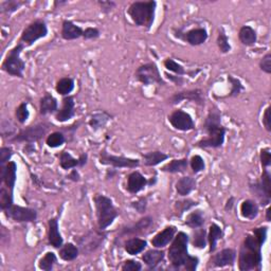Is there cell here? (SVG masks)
Returning <instances> with one entry per match:
<instances>
[{
  "label": "cell",
  "instance_id": "obj_1",
  "mask_svg": "<svg viewBox=\"0 0 271 271\" xmlns=\"http://www.w3.org/2000/svg\"><path fill=\"white\" fill-rule=\"evenodd\" d=\"M268 229L267 226L254 228L242 240L238 251V269L240 271H260L262 269V248L267 240Z\"/></svg>",
  "mask_w": 271,
  "mask_h": 271
},
{
  "label": "cell",
  "instance_id": "obj_2",
  "mask_svg": "<svg viewBox=\"0 0 271 271\" xmlns=\"http://www.w3.org/2000/svg\"><path fill=\"white\" fill-rule=\"evenodd\" d=\"M207 137L195 144L199 149H219L224 145L227 128L221 124V112L217 106H212L203 124Z\"/></svg>",
  "mask_w": 271,
  "mask_h": 271
},
{
  "label": "cell",
  "instance_id": "obj_3",
  "mask_svg": "<svg viewBox=\"0 0 271 271\" xmlns=\"http://www.w3.org/2000/svg\"><path fill=\"white\" fill-rule=\"evenodd\" d=\"M189 242L190 236L183 231L176 233L173 240L170 241V246L167 250V258L173 268L180 269L183 267L189 271L197 269L199 258L189 253Z\"/></svg>",
  "mask_w": 271,
  "mask_h": 271
},
{
  "label": "cell",
  "instance_id": "obj_4",
  "mask_svg": "<svg viewBox=\"0 0 271 271\" xmlns=\"http://www.w3.org/2000/svg\"><path fill=\"white\" fill-rule=\"evenodd\" d=\"M93 203L96 211L97 228L100 230L106 231L107 228L119 216V211L113 205L112 199L103 194H95Z\"/></svg>",
  "mask_w": 271,
  "mask_h": 271
},
{
  "label": "cell",
  "instance_id": "obj_5",
  "mask_svg": "<svg viewBox=\"0 0 271 271\" xmlns=\"http://www.w3.org/2000/svg\"><path fill=\"white\" fill-rule=\"evenodd\" d=\"M157 3L151 2H134L128 7L127 14L137 27H143L151 30L156 16Z\"/></svg>",
  "mask_w": 271,
  "mask_h": 271
},
{
  "label": "cell",
  "instance_id": "obj_6",
  "mask_svg": "<svg viewBox=\"0 0 271 271\" xmlns=\"http://www.w3.org/2000/svg\"><path fill=\"white\" fill-rule=\"evenodd\" d=\"M26 46L21 42L13 47L7 54L6 59L2 65L3 71H5L6 73H8L11 77H15L22 79L23 78V71L26 69V63L24 61L20 58L21 52Z\"/></svg>",
  "mask_w": 271,
  "mask_h": 271
},
{
  "label": "cell",
  "instance_id": "obj_7",
  "mask_svg": "<svg viewBox=\"0 0 271 271\" xmlns=\"http://www.w3.org/2000/svg\"><path fill=\"white\" fill-rule=\"evenodd\" d=\"M107 237V232L97 229H91L85 234L75 238L77 246L83 255H90L103 245Z\"/></svg>",
  "mask_w": 271,
  "mask_h": 271
},
{
  "label": "cell",
  "instance_id": "obj_8",
  "mask_svg": "<svg viewBox=\"0 0 271 271\" xmlns=\"http://www.w3.org/2000/svg\"><path fill=\"white\" fill-rule=\"evenodd\" d=\"M250 192L260 201L262 207L268 206L271 201V175L268 168H263L260 180L249 183Z\"/></svg>",
  "mask_w": 271,
  "mask_h": 271
},
{
  "label": "cell",
  "instance_id": "obj_9",
  "mask_svg": "<svg viewBox=\"0 0 271 271\" xmlns=\"http://www.w3.org/2000/svg\"><path fill=\"white\" fill-rule=\"evenodd\" d=\"M50 124L46 122L37 123L35 125H31L26 127L24 130L20 131L17 135L11 139L12 142H18V143H28L33 144L44 138L50 130Z\"/></svg>",
  "mask_w": 271,
  "mask_h": 271
},
{
  "label": "cell",
  "instance_id": "obj_10",
  "mask_svg": "<svg viewBox=\"0 0 271 271\" xmlns=\"http://www.w3.org/2000/svg\"><path fill=\"white\" fill-rule=\"evenodd\" d=\"M48 26L45 20L36 19L28 24L21 32L19 42L26 47L32 46L41 38H45L48 35Z\"/></svg>",
  "mask_w": 271,
  "mask_h": 271
},
{
  "label": "cell",
  "instance_id": "obj_11",
  "mask_svg": "<svg viewBox=\"0 0 271 271\" xmlns=\"http://www.w3.org/2000/svg\"><path fill=\"white\" fill-rule=\"evenodd\" d=\"M135 79L139 83L143 84L144 86H150L153 84L160 85V86L166 85L165 81L161 77L158 66L153 62L139 66L135 72Z\"/></svg>",
  "mask_w": 271,
  "mask_h": 271
},
{
  "label": "cell",
  "instance_id": "obj_12",
  "mask_svg": "<svg viewBox=\"0 0 271 271\" xmlns=\"http://www.w3.org/2000/svg\"><path fill=\"white\" fill-rule=\"evenodd\" d=\"M2 211L5 213V215L8 218L16 223H34L36 221L38 216L36 210L15 205L14 202L10 203Z\"/></svg>",
  "mask_w": 271,
  "mask_h": 271
},
{
  "label": "cell",
  "instance_id": "obj_13",
  "mask_svg": "<svg viewBox=\"0 0 271 271\" xmlns=\"http://www.w3.org/2000/svg\"><path fill=\"white\" fill-rule=\"evenodd\" d=\"M98 162L102 165H109L113 168H136L140 165L139 159L128 158L124 156H115L108 154L106 150L101 151L98 155Z\"/></svg>",
  "mask_w": 271,
  "mask_h": 271
},
{
  "label": "cell",
  "instance_id": "obj_14",
  "mask_svg": "<svg viewBox=\"0 0 271 271\" xmlns=\"http://www.w3.org/2000/svg\"><path fill=\"white\" fill-rule=\"evenodd\" d=\"M168 122L176 131L190 132L195 128V122L189 112L182 109H175L168 116Z\"/></svg>",
  "mask_w": 271,
  "mask_h": 271
},
{
  "label": "cell",
  "instance_id": "obj_15",
  "mask_svg": "<svg viewBox=\"0 0 271 271\" xmlns=\"http://www.w3.org/2000/svg\"><path fill=\"white\" fill-rule=\"evenodd\" d=\"M182 101H189L198 106L205 105V95L202 89H191V90H182L175 92L168 98V104L177 105Z\"/></svg>",
  "mask_w": 271,
  "mask_h": 271
},
{
  "label": "cell",
  "instance_id": "obj_16",
  "mask_svg": "<svg viewBox=\"0 0 271 271\" xmlns=\"http://www.w3.org/2000/svg\"><path fill=\"white\" fill-rule=\"evenodd\" d=\"M237 253L232 248H225L211 256L209 268H224L227 266H234Z\"/></svg>",
  "mask_w": 271,
  "mask_h": 271
},
{
  "label": "cell",
  "instance_id": "obj_17",
  "mask_svg": "<svg viewBox=\"0 0 271 271\" xmlns=\"http://www.w3.org/2000/svg\"><path fill=\"white\" fill-rule=\"evenodd\" d=\"M58 157L60 160V166L65 170H69L77 167H83L84 165H86L88 161V155L86 153L81 154L79 158H75L70 153L63 151L58 155Z\"/></svg>",
  "mask_w": 271,
  "mask_h": 271
},
{
  "label": "cell",
  "instance_id": "obj_18",
  "mask_svg": "<svg viewBox=\"0 0 271 271\" xmlns=\"http://www.w3.org/2000/svg\"><path fill=\"white\" fill-rule=\"evenodd\" d=\"M153 224H154V219L152 216L142 217L135 224L123 227L119 232L117 239L122 238L127 235H136V234L143 233L145 230L150 229V228L153 226Z\"/></svg>",
  "mask_w": 271,
  "mask_h": 271
},
{
  "label": "cell",
  "instance_id": "obj_19",
  "mask_svg": "<svg viewBox=\"0 0 271 271\" xmlns=\"http://www.w3.org/2000/svg\"><path fill=\"white\" fill-rule=\"evenodd\" d=\"M0 178L5 187L14 192L17 180V164L15 161H10L7 164L0 166Z\"/></svg>",
  "mask_w": 271,
  "mask_h": 271
},
{
  "label": "cell",
  "instance_id": "obj_20",
  "mask_svg": "<svg viewBox=\"0 0 271 271\" xmlns=\"http://www.w3.org/2000/svg\"><path fill=\"white\" fill-rule=\"evenodd\" d=\"M62 107L55 113V120L60 123H65L72 119L76 115V102L72 95L64 96Z\"/></svg>",
  "mask_w": 271,
  "mask_h": 271
},
{
  "label": "cell",
  "instance_id": "obj_21",
  "mask_svg": "<svg viewBox=\"0 0 271 271\" xmlns=\"http://www.w3.org/2000/svg\"><path fill=\"white\" fill-rule=\"evenodd\" d=\"M177 37L181 38L185 42H188L191 46H201L207 41L209 34L206 28H194L187 32H184L183 34L178 35Z\"/></svg>",
  "mask_w": 271,
  "mask_h": 271
},
{
  "label": "cell",
  "instance_id": "obj_22",
  "mask_svg": "<svg viewBox=\"0 0 271 271\" xmlns=\"http://www.w3.org/2000/svg\"><path fill=\"white\" fill-rule=\"evenodd\" d=\"M149 185V179L144 177L138 170H134L127 176L126 181V191L131 194H138L139 192L143 191Z\"/></svg>",
  "mask_w": 271,
  "mask_h": 271
},
{
  "label": "cell",
  "instance_id": "obj_23",
  "mask_svg": "<svg viewBox=\"0 0 271 271\" xmlns=\"http://www.w3.org/2000/svg\"><path fill=\"white\" fill-rule=\"evenodd\" d=\"M176 233H177V228L175 226H166L162 231L157 233L152 238L151 244L154 248L163 249L173 240Z\"/></svg>",
  "mask_w": 271,
  "mask_h": 271
},
{
  "label": "cell",
  "instance_id": "obj_24",
  "mask_svg": "<svg viewBox=\"0 0 271 271\" xmlns=\"http://www.w3.org/2000/svg\"><path fill=\"white\" fill-rule=\"evenodd\" d=\"M48 242L55 249H60L64 245V238L60 232L58 217H52L48 220Z\"/></svg>",
  "mask_w": 271,
  "mask_h": 271
},
{
  "label": "cell",
  "instance_id": "obj_25",
  "mask_svg": "<svg viewBox=\"0 0 271 271\" xmlns=\"http://www.w3.org/2000/svg\"><path fill=\"white\" fill-rule=\"evenodd\" d=\"M84 29L78 24H76L72 20L64 19L62 22V31L61 36L65 40H75L83 37Z\"/></svg>",
  "mask_w": 271,
  "mask_h": 271
},
{
  "label": "cell",
  "instance_id": "obj_26",
  "mask_svg": "<svg viewBox=\"0 0 271 271\" xmlns=\"http://www.w3.org/2000/svg\"><path fill=\"white\" fill-rule=\"evenodd\" d=\"M142 261L150 268L156 269L165 259V252L162 249H151L142 254Z\"/></svg>",
  "mask_w": 271,
  "mask_h": 271
},
{
  "label": "cell",
  "instance_id": "obj_27",
  "mask_svg": "<svg viewBox=\"0 0 271 271\" xmlns=\"http://www.w3.org/2000/svg\"><path fill=\"white\" fill-rule=\"evenodd\" d=\"M59 110L58 98L49 92H46L39 101V113L41 116L53 115Z\"/></svg>",
  "mask_w": 271,
  "mask_h": 271
},
{
  "label": "cell",
  "instance_id": "obj_28",
  "mask_svg": "<svg viewBox=\"0 0 271 271\" xmlns=\"http://www.w3.org/2000/svg\"><path fill=\"white\" fill-rule=\"evenodd\" d=\"M197 185V181L192 176H183L179 178L175 184V188L177 191V194L181 197H185L190 195Z\"/></svg>",
  "mask_w": 271,
  "mask_h": 271
},
{
  "label": "cell",
  "instance_id": "obj_29",
  "mask_svg": "<svg viewBox=\"0 0 271 271\" xmlns=\"http://www.w3.org/2000/svg\"><path fill=\"white\" fill-rule=\"evenodd\" d=\"M169 155L160 152V151H153L145 154H142V163L145 166L153 167L161 164L163 161L169 159Z\"/></svg>",
  "mask_w": 271,
  "mask_h": 271
},
{
  "label": "cell",
  "instance_id": "obj_30",
  "mask_svg": "<svg viewBox=\"0 0 271 271\" xmlns=\"http://www.w3.org/2000/svg\"><path fill=\"white\" fill-rule=\"evenodd\" d=\"M147 247V241L143 238L139 237H131L124 242V250L130 255H138L139 253L143 252Z\"/></svg>",
  "mask_w": 271,
  "mask_h": 271
},
{
  "label": "cell",
  "instance_id": "obj_31",
  "mask_svg": "<svg viewBox=\"0 0 271 271\" xmlns=\"http://www.w3.org/2000/svg\"><path fill=\"white\" fill-rule=\"evenodd\" d=\"M190 163L188 158L181 159H173L165 165H163L160 169L162 172L169 173V174H178V173H185L189 167Z\"/></svg>",
  "mask_w": 271,
  "mask_h": 271
},
{
  "label": "cell",
  "instance_id": "obj_32",
  "mask_svg": "<svg viewBox=\"0 0 271 271\" xmlns=\"http://www.w3.org/2000/svg\"><path fill=\"white\" fill-rule=\"evenodd\" d=\"M238 39L241 45L246 47L254 46L255 42L258 41V34L256 31L250 26H242L238 31Z\"/></svg>",
  "mask_w": 271,
  "mask_h": 271
},
{
  "label": "cell",
  "instance_id": "obj_33",
  "mask_svg": "<svg viewBox=\"0 0 271 271\" xmlns=\"http://www.w3.org/2000/svg\"><path fill=\"white\" fill-rule=\"evenodd\" d=\"M224 232L221 227L218 226L217 224L213 223L209 227V232H208V242H209V251L210 253H213L217 248V242L219 239L223 238Z\"/></svg>",
  "mask_w": 271,
  "mask_h": 271
},
{
  "label": "cell",
  "instance_id": "obj_34",
  "mask_svg": "<svg viewBox=\"0 0 271 271\" xmlns=\"http://www.w3.org/2000/svg\"><path fill=\"white\" fill-rule=\"evenodd\" d=\"M260 212L259 205L252 199H246L240 205V215L249 220H252L258 217Z\"/></svg>",
  "mask_w": 271,
  "mask_h": 271
},
{
  "label": "cell",
  "instance_id": "obj_35",
  "mask_svg": "<svg viewBox=\"0 0 271 271\" xmlns=\"http://www.w3.org/2000/svg\"><path fill=\"white\" fill-rule=\"evenodd\" d=\"M60 258L65 262H72L79 258L80 249L73 242H66L59 249Z\"/></svg>",
  "mask_w": 271,
  "mask_h": 271
},
{
  "label": "cell",
  "instance_id": "obj_36",
  "mask_svg": "<svg viewBox=\"0 0 271 271\" xmlns=\"http://www.w3.org/2000/svg\"><path fill=\"white\" fill-rule=\"evenodd\" d=\"M111 118L112 116L107 111H98L93 113V115L90 117L88 124L91 127L92 131L96 132L103 128L108 123V121L111 120Z\"/></svg>",
  "mask_w": 271,
  "mask_h": 271
},
{
  "label": "cell",
  "instance_id": "obj_37",
  "mask_svg": "<svg viewBox=\"0 0 271 271\" xmlns=\"http://www.w3.org/2000/svg\"><path fill=\"white\" fill-rule=\"evenodd\" d=\"M75 87H76L75 80L72 78L65 77L60 79L58 83H56L55 90L62 96H67L70 95V93L75 90Z\"/></svg>",
  "mask_w": 271,
  "mask_h": 271
},
{
  "label": "cell",
  "instance_id": "obj_38",
  "mask_svg": "<svg viewBox=\"0 0 271 271\" xmlns=\"http://www.w3.org/2000/svg\"><path fill=\"white\" fill-rule=\"evenodd\" d=\"M205 213L202 210H195L192 211L189 215L185 218L184 224L187 225L191 229H197L205 225Z\"/></svg>",
  "mask_w": 271,
  "mask_h": 271
},
{
  "label": "cell",
  "instance_id": "obj_39",
  "mask_svg": "<svg viewBox=\"0 0 271 271\" xmlns=\"http://www.w3.org/2000/svg\"><path fill=\"white\" fill-rule=\"evenodd\" d=\"M192 234V245L194 248L197 249H205L208 244V232L206 229H203V227L193 229Z\"/></svg>",
  "mask_w": 271,
  "mask_h": 271
},
{
  "label": "cell",
  "instance_id": "obj_40",
  "mask_svg": "<svg viewBox=\"0 0 271 271\" xmlns=\"http://www.w3.org/2000/svg\"><path fill=\"white\" fill-rule=\"evenodd\" d=\"M58 263V256L52 251H48L38 262V268L44 271H51Z\"/></svg>",
  "mask_w": 271,
  "mask_h": 271
},
{
  "label": "cell",
  "instance_id": "obj_41",
  "mask_svg": "<svg viewBox=\"0 0 271 271\" xmlns=\"http://www.w3.org/2000/svg\"><path fill=\"white\" fill-rule=\"evenodd\" d=\"M24 2H19V0H7V2L0 3V13L3 15H11L12 13L16 12L21 6L26 5Z\"/></svg>",
  "mask_w": 271,
  "mask_h": 271
},
{
  "label": "cell",
  "instance_id": "obj_42",
  "mask_svg": "<svg viewBox=\"0 0 271 271\" xmlns=\"http://www.w3.org/2000/svg\"><path fill=\"white\" fill-rule=\"evenodd\" d=\"M198 205H199V203L193 201V199H190V198L181 199V201H178V202L175 203L174 210L176 212V215L178 217H180V216H182V214L184 212H187V211L191 210L194 207H197Z\"/></svg>",
  "mask_w": 271,
  "mask_h": 271
},
{
  "label": "cell",
  "instance_id": "obj_43",
  "mask_svg": "<svg viewBox=\"0 0 271 271\" xmlns=\"http://www.w3.org/2000/svg\"><path fill=\"white\" fill-rule=\"evenodd\" d=\"M65 142H66L65 135L63 133H60V132H53V133L49 134L47 139H46V144L50 149L61 147L62 145L65 144Z\"/></svg>",
  "mask_w": 271,
  "mask_h": 271
},
{
  "label": "cell",
  "instance_id": "obj_44",
  "mask_svg": "<svg viewBox=\"0 0 271 271\" xmlns=\"http://www.w3.org/2000/svg\"><path fill=\"white\" fill-rule=\"evenodd\" d=\"M163 65L166 68V70L170 71V72H173L176 76L183 77V76L187 75V71H185L184 67L182 65H180L179 63H177L173 59H166V60H164Z\"/></svg>",
  "mask_w": 271,
  "mask_h": 271
},
{
  "label": "cell",
  "instance_id": "obj_45",
  "mask_svg": "<svg viewBox=\"0 0 271 271\" xmlns=\"http://www.w3.org/2000/svg\"><path fill=\"white\" fill-rule=\"evenodd\" d=\"M216 44L217 47L219 49V51L224 54L229 53L231 51V45L229 42V38H228L226 32L224 29H220L217 35V39H216Z\"/></svg>",
  "mask_w": 271,
  "mask_h": 271
},
{
  "label": "cell",
  "instance_id": "obj_46",
  "mask_svg": "<svg viewBox=\"0 0 271 271\" xmlns=\"http://www.w3.org/2000/svg\"><path fill=\"white\" fill-rule=\"evenodd\" d=\"M227 80H228V82H229L230 85H231V90H230L229 94L227 95L228 97H236V96H238L240 94V92L242 90L245 89L244 85L241 84V82L238 79L234 78L233 76H228L227 77Z\"/></svg>",
  "mask_w": 271,
  "mask_h": 271
},
{
  "label": "cell",
  "instance_id": "obj_47",
  "mask_svg": "<svg viewBox=\"0 0 271 271\" xmlns=\"http://www.w3.org/2000/svg\"><path fill=\"white\" fill-rule=\"evenodd\" d=\"M30 117V111L28 108V103H20L15 109V118L19 124H24Z\"/></svg>",
  "mask_w": 271,
  "mask_h": 271
},
{
  "label": "cell",
  "instance_id": "obj_48",
  "mask_svg": "<svg viewBox=\"0 0 271 271\" xmlns=\"http://www.w3.org/2000/svg\"><path fill=\"white\" fill-rule=\"evenodd\" d=\"M189 163H190V166L193 170V173L195 174H198L203 172V170L206 169V162L204 160V158L202 156L199 155H194L191 160H189Z\"/></svg>",
  "mask_w": 271,
  "mask_h": 271
},
{
  "label": "cell",
  "instance_id": "obj_49",
  "mask_svg": "<svg viewBox=\"0 0 271 271\" xmlns=\"http://www.w3.org/2000/svg\"><path fill=\"white\" fill-rule=\"evenodd\" d=\"M14 155L13 150L10 146H3L0 149V166L7 164L11 161V158Z\"/></svg>",
  "mask_w": 271,
  "mask_h": 271
},
{
  "label": "cell",
  "instance_id": "obj_50",
  "mask_svg": "<svg viewBox=\"0 0 271 271\" xmlns=\"http://www.w3.org/2000/svg\"><path fill=\"white\" fill-rule=\"evenodd\" d=\"M259 66H260V69L266 75L271 73V53L270 52H267L263 56L259 63Z\"/></svg>",
  "mask_w": 271,
  "mask_h": 271
},
{
  "label": "cell",
  "instance_id": "obj_51",
  "mask_svg": "<svg viewBox=\"0 0 271 271\" xmlns=\"http://www.w3.org/2000/svg\"><path fill=\"white\" fill-rule=\"evenodd\" d=\"M260 160L263 168H268L271 164V151L269 147H264L260 153Z\"/></svg>",
  "mask_w": 271,
  "mask_h": 271
},
{
  "label": "cell",
  "instance_id": "obj_52",
  "mask_svg": "<svg viewBox=\"0 0 271 271\" xmlns=\"http://www.w3.org/2000/svg\"><path fill=\"white\" fill-rule=\"evenodd\" d=\"M131 206L133 209H135L140 214L145 213L146 208H147V197H140L138 201L133 202Z\"/></svg>",
  "mask_w": 271,
  "mask_h": 271
},
{
  "label": "cell",
  "instance_id": "obj_53",
  "mask_svg": "<svg viewBox=\"0 0 271 271\" xmlns=\"http://www.w3.org/2000/svg\"><path fill=\"white\" fill-rule=\"evenodd\" d=\"M100 36H101V32H100L97 28H93V27H87L86 29L84 30V33H83V38L85 40L96 39Z\"/></svg>",
  "mask_w": 271,
  "mask_h": 271
},
{
  "label": "cell",
  "instance_id": "obj_54",
  "mask_svg": "<svg viewBox=\"0 0 271 271\" xmlns=\"http://www.w3.org/2000/svg\"><path fill=\"white\" fill-rule=\"evenodd\" d=\"M121 269L124 271H140L142 270V264L136 260H126Z\"/></svg>",
  "mask_w": 271,
  "mask_h": 271
},
{
  "label": "cell",
  "instance_id": "obj_55",
  "mask_svg": "<svg viewBox=\"0 0 271 271\" xmlns=\"http://www.w3.org/2000/svg\"><path fill=\"white\" fill-rule=\"evenodd\" d=\"M97 5L100 6V9H101L103 14H109L117 6L115 2H101V0H98Z\"/></svg>",
  "mask_w": 271,
  "mask_h": 271
},
{
  "label": "cell",
  "instance_id": "obj_56",
  "mask_svg": "<svg viewBox=\"0 0 271 271\" xmlns=\"http://www.w3.org/2000/svg\"><path fill=\"white\" fill-rule=\"evenodd\" d=\"M164 77L170 82L173 83L175 86H178V87H181L182 85L184 84V79L183 77H180V76H176V75H170L168 72H164Z\"/></svg>",
  "mask_w": 271,
  "mask_h": 271
},
{
  "label": "cell",
  "instance_id": "obj_57",
  "mask_svg": "<svg viewBox=\"0 0 271 271\" xmlns=\"http://www.w3.org/2000/svg\"><path fill=\"white\" fill-rule=\"evenodd\" d=\"M270 106H268L264 113H263V125L265 127V130L270 133L271 132V123H270Z\"/></svg>",
  "mask_w": 271,
  "mask_h": 271
},
{
  "label": "cell",
  "instance_id": "obj_58",
  "mask_svg": "<svg viewBox=\"0 0 271 271\" xmlns=\"http://www.w3.org/2000/svg\"><path fill=\"white\" fill-rule=\"evenodd\" d=\"M67 178L71 181H73V182H79L81 180V176H80V173H79V170L76 169V168H72L70 170V173L68 174Z\"/></svg>",
  "mask_w": 271,
  "mask_h": 271
},
{
  "label": "cell",
  "instance_id": "obj_59",
  "mask_svg": "<svg viewBox=\"0 0 271 271\" xmlns=\"http://www.w3.org/2000/svg\"><path fill=\"white\" fill-rule=\"evenodd\" d=\"M234 203H235V198L233 196H231L229 199L227 201V204L225 206V210L226 211H231L234 207Z\"/></svg>",
  "mask_w": 271,
  "mask_h": 271
},
{
  "label": "cell",
  "instance_id": "obj_60",
  "mask_svg": "<svg viewBox=\"0 0 271 271\" xmlns=\"http://www.w3.org/2000/svg\"><path fill=\"white\" fill-rule=\"evenodd\" d=\"M66 5H68V2H67V0H55V2L53 3L54 9H58L59 7L61 8L62 6H66Z\"/></svg>",
  "mask_w": 271,
  "mask_h": 271
},
{
  "label": "cell",
  "instance_id": "obj_61",
  "mask_svg": "<svg viewBox=\"0 0 271 271\" xmlns=\"http://www.w3.org/2000/svg\"><path fill=\"white\" fill-rule=\"evenodd\" d=\"M270 211H271V210H270V208L268 207L267 210H266V220H267L268 223L271 221V218H270V213H271V212H270Z\"/></svg>",
  "mask_w": 271,
  "mask_h": 271
}]
</instances>
